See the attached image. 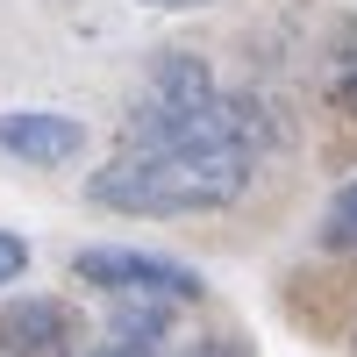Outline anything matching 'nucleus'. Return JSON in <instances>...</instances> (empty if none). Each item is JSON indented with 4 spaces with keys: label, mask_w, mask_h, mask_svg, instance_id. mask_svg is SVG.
<instances>
[{
    "label": "nucleus",
    "mask_w": 357,
    "mask_h": 357,
    "mask_svg": "<svg viewBox=\"0 0 357 357\" xmlns=\"http://www.w3.org/2000/svg\"><path fill=\"white\" fill-rule=\"evenodd\" d=\"M29 272V243H22V236H8V229H0V286H15Z\"/></svg>",
    "instance_id": "nucleus-7"
},
{
    "label": "nucleus",
    "mask_w": 357,
    "mask_h": 357,
    "mask_svg": "<svg viewBox=\"0 0 357 357\" xmlns=\"http://www.w3.org/2000/svg\"><path fill=\"white\" fill-rule=\"evenodd\" d=\"M72 272L100 293H158V301H200V272L178 257L158 250H122V243H100V250H79Z\"/></svg>",
    "instance_id": "nucleus-2"
},
{
    "label": "nucleus",
    "mask_w": 357,
    "mask_h": 357,
    "mask_svg": "<svg viewBox=\"0 0 357 357\" xmlns=\"http://www.w3.org/2000/svg\"><path fill=\"white\" fill-rule=\"evenodd\" d=\"M93 357H151V350H136V343H114V350H93Z\"/></svg>",
    "instance_id": "nucleus-9"
},
{
    "label": "nucleus",
    "mask_w": 357,
    "mask_h": 357,
    "mask_svg": "<svg viewBox=\"0 0 357 357\" xmlns=\"http://www.w3.org/2000/svg\"><path fill=\"white\" fill-rule=\"evenodd\" d=\"M250 151L193 143V151H122L107 172H93L86 200L114 215H207V207L243 200Z\"/></svg>",
    "instance_id": "nucleus-1"
},
{
    "label": "nucleus",
    "mask_w": 357,
    "mask_h": 357,
    "mask_svg": "<svg viewBox=\"0 0 357 357\" xmlns=\"http://www.w3.org/2000/svg\"><path fill=\"white\" fill-rule=\"evenodd\" d=\"M336 100H343V107H350V114H357V65H350V72H343V79H336Z\"/></svg>",
    "instance_id": "nucleus-8"
},
{
    "label": "nucleus",
    "mask_w": 357,
    "mask_h": 357,
    "mask_svg": "<svg viewBox=\"0 0 357 357\" xmlns=\"http://www.w3.org/2000/svg\"><path fill=\"white\" fill-rule=\"evenodd\" d=\"M0 151L22 165H72L86 151V122L57 107H8L0 114Z\"/></svg>",
    "instance_id": "nucleus-3"
},
{
    "label": "nucleus",
    "mask_w": 357,
    "mask_h": 357,
    "mask_svg": "<svg viewBox=\"0 0 357 357\" xmlns=\"http://www.w3.org/2000/svg\"><path fill=\"white\" fill-rule=\"evenodd\" d=\"M65 343H72V307L65 301L29 293V301L0 307V357H65Z\"/></svg>",
    "instance_id": "nucleus-4"
},
{
    "label": "nucleus",
    "mask_w": 357,
    "mask_h": 357,
    "mask_svg": "<svg viewBox=\"0 0 357 357\" xmlns=\"http://www.w3.org/2000/svg\"><path fill=\"white\" fill-rule=\"evenodd\" d=\"M151 8H207V0H151Z\"/></svg>",
    "instance_id": "nucleus-10"
},
{
    "label": "nucleus",
    "mask_w": 357,
    "mask_h": 357,
    "mask_svg": "<svg viewBox=\"0 0 357 357\" xmlns=\"http://www.w3.org/2000/svg\"><path fill=\"white\" fill-rule=\"evenodd\" d=\"M172 307H178V301H158V293H114L107 329L122 336V343H136V350H151V343H165V329H172Z\"/></svg>",
    "instance_id": "nucleus-5"
},
{
    "label": "nucleus",
    "mask_w": 357,
    "mask_h": 357,
    "mask_svg": "<svg viewBox=\"0 0 357 357\" xmlns=\"http://www.w3.org/2000/svg\"><path fill=\"white\" fill-rule=\"evenodd\" d=\"M321 243H329V250H357V178L329 200V215H321Z\"/></svg>",
    "instance_id": "nucleus-6"
}]
</instances>
